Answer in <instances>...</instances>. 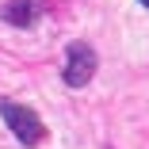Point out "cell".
<instances>
[{
    "instance_id": "1",
    "label": "cell",
    "mask_w": 149,
    "mask_h": 149,
    "mask_svg": "<svg viewBox=\"0 0 149 149\" xmlns=\"http://www.w3.org/2000/svg\"><path fill=\"white\" fill-rule=\"evenodd\" d=\"M0 115H4V123L12 126V134H15L23 145H38V141L46 138L42 118L27 107V103H12V100H4V103H0Z\"/></svg>"
},
{
    "instance_id": "2",
    "label": "cell",
    "mask_w": 149,
    "mask_h": 149,
    "mask_svg": "<svg viewBox=\"0 0 149 149\" xmlns=\"http://www.w3.org/2000/svg\"><path fill=\"white\" fill-rule=\"evenodd\" d=\"M96 50L88 46V42H69V50H65V69H61V77H65V84L69 88H84L88 80L96 77Z\"/></svg>"
},
{
    "instance_id": "3",
    "label": "cell",
    "mask_w": 149,
    "mask_h": 149,
    "mask_svg": "<svg viewBox=\"0 0 149 149\" xmlns=\"http://www.w3.org/2000/svg\"><path fill=\"white\" fill-rule=\"evenodd\" d=\"M0 15H4V23H12V27H31V23H38L42 8L35 0H8V4L0 8Z\"/></svg>"
},
{
    "instance_id": "4",
    "label": "cell",
    "mask_w": 149,
    "mask_h": 149,
    "mask_svg": "<svg viewBox=\"0 0 149 149\" xmlns=\"http://www.w3.org/2000/svg\"><path fill=\"white\" fill-rule=\"evenodd\" d=\"M141 4H145V8H149V0H141Z\"/></svg>"
}]
</instances>
